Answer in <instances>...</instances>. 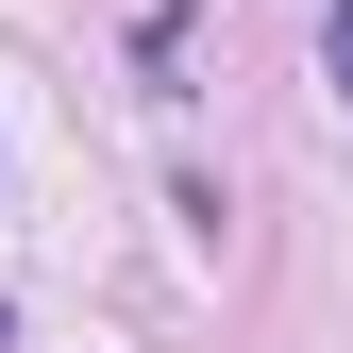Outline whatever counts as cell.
<instances>
[{"label": "cell", "instance_id": "6da1fadb", "mask_svg": "<svg viewBox=\"0 0 353 353\" xmlns=\"http://www.w3.org/2000/svg\"><path fill=\"white\" fill-rule=\"evenodd\" d=\"M320 68H336V101H353V0H320Z\"/></svg>", "mask_w": 353, "mask_h": 353}, {"label": "cell", "instance_id": "7a4b0ae2", "mask_svg": "<svg viewBox=\"0 0 353 353\" xmlns=\"http://www.w3.org/2000/svg\"><path fill=\"white\" fill-rule=\"evenodd\" d=\"M0 336H17V303H0Z\"/></svg>", "mask_w": 353, "mask_h": 353}]
</instances>
